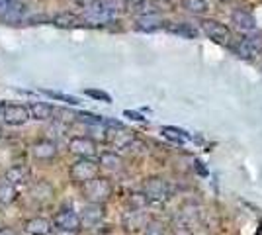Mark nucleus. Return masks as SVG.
I'll use <instances>...</instances> for the list:
<instances>
[{"label": "nucleus", "instance_id": "33", "mask_svg": "<svg viewBox=\"0 0 262 235\" xmlns=\"http://www.w3.org/2000/svg\"><path fill=\"white\" fill-rule=\"evenodd\" d=\"M4 104H6V102H4V100H0V112L4 110Z\"/></svg>", "mask_w": 262, "mask_h": 235}, {"label": "nucleus", "instance_id": "8", "mask_svg": "<svg viewBox=\"0 0 262 235\" xmlns=\"http://www.w3.org/2000/svg\"><path fill=\"white\" fill-rule=\"evenodd\" d=\"M135 139H137L135 134L125 130L120 123V125H114V130H106V139L104 141L110 143L114 149H127Z\"/></svg>", "mask_w": 262, "mask_h": 235}, {"label": "nucleus", "instance_id": "15", "mask_svg": "<svg viewBox=\"0 0 262 235\" xmlns=\"http://www.w3.org/2000/svg\"><path fill=\"white\" fill-rule=\"evenodd\" d=\"M100 168L108 170V173H121L123 170V159L116 151H104L98 157Z\"/></svg>", "mask_w": 262, "mask_h": 235}, {"label": "nucleus", "instance_id": "14", "mask_svg": "<svg viewBox=\"0 0 262 235\" xmlns=\"http://www.w3.org/2000/svg\"><path fill=\"white\" fill-rule=\"evenodd\" d=\"M163 26H164V20L157 12L141 14V16L135 20V28H137L139 32H155V30H161Z\"/></svg>", "mask_w": 262, "mask_h": 235}, {"label": "nucleus", "instance_id": "35", "mask_svg": "<svg viewBox=\"0 0 262 235\" xmlns=\"http://www.w3.org/2000/svg\"><path fill=\"white\" fill-rule=\"evenodd\" d=\"M0 137H2V130H0Z\"/></svg>", "mask_w": 262, "mask_h": 235}, {"label": "nucleus", "instance_id": "34", "mask_svg": "<svg viewBox=\"0 0 262 235\" xmlns=\"http://www.w3.org/2000/svg\"><path fill=\"white\" fill-rule=\"evenodd\" d=\"M221 2H229V0H221Z\"/></svg>", "mask_w": 262, "mask_h": 235}, {"label": "nucleus", "instance_id": "12", "mask_svg": "<svg viewBox=\"0 0 262 235\" xmlns=\"http://www.w3.org/2000/svg\"><path fill=\"white\" fill-rule=\"evenodd\" d=\"M231 22L235 24V28L239 30L241 34L249 35V34H254V32H256V22H254L252 14L247 10H243V8L233 10V14H231Z\"/></svg>", "mask_w": 262, "mask_h": 235}, {"label": "nucleus", "instance_id": "9", "mask_svg": "<svg viewBox=\"0 0 262 235\" xmlns=\"http://www.w3.org/2000/svg\"><path fill=\"white\" fill-rule=\"evenodd\" d=\"M53 227H57L59 231H75L78 233L82 227H80V218L75 210H61V212L55 213V218L51 220Z\"/></svg>", "mask_w": 262, "mask_h": 235}, {"label": "nucleus", "instance_id": "19", "mask_svg": "<svg viewBox=\"0 0 262 235\" xmlns=\"http://www.w3.org/2000/svg\"><path fill=\"white\" fill-rule=\"evenodd\" d=\"M51 22H53V26H57V28H65V30H73V28L84 26V24H82V18L77 16V14H73V12H61V14L55 16Z\"/></svg>", "mask_w": 262, "mask_h": 235}, {"label": "nucleus", "instance_id": "28", "mask_svg": "<svg viewBox=\"0 0 262 235\" xmlns=\"http://www.w3.org/2000/svg\"><path fill=\"white\" fill-rule=\"evenodd\" d=\"M73 2L77 4L78 8H84V10H86V8H90V6H94L98 0H73Z\"/></svg>", "mask_w": 262, "mask_h": 235}, {"label": "nucleus", "instance_id": "2", "mask_svg": "<svg viewBox=\"0 0 262 235\" xmlns=\"http://www.w3.org/2000/svg\"><path fill=\"white\" fill-rule=\"evenodd\" d=\"M100 175V165L94 159H77L71 168H69V177L75 184H84L88 180L96 179Z\"/></svg>", "mask_w": 262, "mask_h": 235}, {"label": "nucleus", "instance_id": "32", "mask_svg": "<svg viewBox=\"0 0 262 235\" xmlns=\"http://www.w3.org/2000/svg\"><path fill=\"white\" fill-rule=\"evenodd\" d=\"M55 235H77V233H75V231H59V229H57Z\"/></svg>", "mask_w": 262, "mask_h": 235}, {"label": "nucleus", "instance_id": "30", "mask_svg": "<svg viewBox=\"0 0 262 235\" xmlns=\"http://www.w3.org/2000/svg\"><path fill=\"white\" fill-rule=\"evenodd\" d=\"M0 235H18V231L10 225H6V227H0Z\"/></svg>", "mask_w": 262, "mask_h": 235}, {"label": "nucleus", "instance_id": "13", "mask_svg": "<svg viewBox=\"0 0 262 235\" xmlns=\"http://www.w3.org/2000/svg\"><path fill=\"white\" fill-rule=\"evenodd\" d=\"M32 155L37 161H53L57 157V145L51 139H39L32 145Z\"/></svg>", "mask_w": 262, "mask_h": 235}, {"label": "nucleus", "instance_id": "1", "mask_svg": "<svg viewBox=\"0 0 262 235\" xmlns=\"http://www.w3.org/2000/svg\"><path fill=\"white\" fill-rule=\"evenodd\" d=\"M82 186V198L88 204H106L114 194V184L106 177H96V179L88 180Z\"/></svg>", "mask_w": 262, "mask_h": 235}, {"label": "nucleus", "instance_id": "3", "mask_svg": "<svg viewBox=\"0 0 262 235\" xmlns=\"http://www.w3.org/2000/svg\"><path fill=\"white\" fill-rule=\"evenodd\" d=\"M141 192L147 196V200L155 204H163L170 198V186L163 177H147L143 180Z\"/></svg>", "mask_w": 262, "mask_h": 235}, {"label": "nucleus", "instance_id": "23", "mask_svg": "<svg viewBox=\"0 0 262 235\" xmlns=\"http://www.w3.org/2000/svg\"><path fill=\"white\" fill-rule=\"evenodd\" d=\"M16 198H18V190L14 184H8V182L0 184V204L2 206H8L12 202H16Z\"/></svg>", "mask_w": 262, "mask_h": 235}, {"label": "nucleus", "instance_id": "26", "mask_svg": "<svg viewBox=\"0 0 262 235\" xmlns=\"http://www.w3.org/2000/svg\"><path fill=\"white\" fill-rule=\"evenodd\" d=\"M47 96H51V98H57V100H65L69 104H77V98H73V96H67V94H59V92H47Z\"/></svg>", "mask_w": 262, "mask_h": 235}, {"label": "nucleus", "instance_id": "4", "mask_svg": "<svg viewBox=\"0 0 262 235\" xmlns=\"http://www.w3.org/2000/svg\"><path fill=\"white\" fill-rule=\"evenodd\" d=\"M202 30H204V34L208 35L211 41H215L219 45H225V47H229L235 39H233V32H231V28L227 24H221L217 20H202Z\"/></svg>", "mask_w": 262, "mask_h": 235}, {"label": "nucleus", "instance_id": "20", "mask_svg": "<svg viewBox=\"0 0 262 235\" xmlns=\"http://www.w3.org/2000/svg\"><path fill=\"white\" fill-rule=\"evenodd\" d=\"M198 218H200V212H198V208L194 204H184L180 208V212L176 213V220L180 222V225H184V227H190L194 222H198Z\"/></svg>", "mask_w": 262, "mask_h": 235}, {"label": "nucleus", "instance_id": "10", "mask_svg": "<svg viewBox=\"0 0 262 235\" xmlns=\"http://www.w3.org/2000/svg\"><path fill=\"white\" fill-rule=\"evenodd\" d=\"M149 222V216L145 210H133L129 208L127 212L123 213V218H121V224L125 227V231H129V233H137V231H141L143 227L147 225Z\"/></svg>", "mask_w": 262, "mask_h": 235}, {"label": "nucleus", "instance_id": "16", "mask_svg": "<svg viewBox=\"0 0 262 235\" xmlns=\"http://www.w3.org/2000/svg\"><path fill=\"white\" fill-rule=\"evenodd\" d=\"M24 229L30 235H49L53 231V222L49 218H32L24 224Z\"/></svg>", "mask_w": 262, "mask_h": 235}, {"label": "nucleus", "instance_id": "21", "mask_svg": "<svg viewBox=\"0 0 262 235\" xmlns=\"http://www.w3.org/2000/svg\"><path fill=\"white\" fill-rule=\"evenodd\" d=\"M28 175H30V168L28 167H20V165H16V167H12L6 170V175H4V179L8 184H22L28 180Z\"/></svg>", "mask_w": 262, "mask_h": 235}, {"label": "nucleus", "instance_id": "5", "mask_svg": "<svg viewBox=\"0 0 262 235\" xmlns=\"http://www.w3.org/2000/svg\"><path fill=\"white\" fill-rule=\"evenodd\" d=\"M69 153L78 157V159H92L98 153V145H96V141L92 137L77 135V137H73L69 141Z\"/></svg>", "mask_w": 262, "mask_h": 235}, {"label": "nucleus", "instance_id": "11", "mask_svg": "<svg viewBox=\"0 0 262 235\" xmlns=\"http://www.w3.org/2000/svg\"><path fill=\"white\" fill-rule=\"evenodd\" d=\"M2 118L8 125H24L30 120V112L22 104H4Z\"/></svg>", "mask_w": 262, "mask_h": 235}, {"label": "nucleus", "instance_id": "18", "mask_svg": "<svg viewBox=\"0 0 262 235\" xmlns=\"http://www.w3.org/2000/svg\"><path fill=\"white\" fill-rule=\"evenodd\" d=\"M28 112H30V118H33V120L45 122V120H51L53 118L55 108L51 104H47V102H32L30 108H28Z\"/></svg>", "mask_w": 262, "mask_h": 235}, {"label": "nucleus", "instance_id": "25", "mask_svg": "<svg viewBox=\"0 0 262 235\" xmlns=\"http://www.w3.org/2000/svg\"><path fill=\"white\" fill-rule=\"evenodd\" d=\"M127 204H129V208H133V210H145L151 202L147 200V196L143 192H133V194H129V198H127Z\"/></svg>", "mask_w": 262, "mask_h": 235}, {"label": "nucleus", "instance_id": "22", "mask_svg": "<svg viewBox=\"0 0 262 235\" xmlns=\"http://www.w3.org/2000/svg\"><path fill=\"white\" fill-rule=\"evenodd\" d=\"M180 6L188 14H194V16H204L208 12V2L206 0H180Z\"/></svg>", "mask_w": 262, "mask_h": 235}, {"label": "nucleus", "instance_id": "31", "mask_svg": "<svg viewBox=\"0 0 262 235\" xmlns=\"http://www.w3.org/2000/svg\"><path fill=\"white\" fill-rule=\"evenodd\" d=\"M88 94L90 96H96V98H104V100H110L106 94H102V92H94V90H88Z\"/></svg>", "mask_w": 262, "mask_h": 235}, {"label": "nucleus", "instance_id": "27", "mask_svg": "<svg viewBox=\"0 0 262 235\" xmlns=\"http://www.w3.org/2000/svg\"><path fill=\"white\" fill-rule=\"evenodd\" d=\"M168 235H194L192 233V229L190 227H184V225H178V227H174L172 231Z\"/></svg>", "mask_w": 262, "mask_h": 235}, {"label": "nucleus", "instance_id": "29", "mask_svg": "<svg viewBox=\"0 0 262 235\" xmlns=\"http://www.w3.org/2000/svg\"><path fill=\"white\" fill-rule=\"evenodd\" d=\"M123 4H125L127 8H131V10H133V8H139V6H143V4H145V0H123Z\"/></svg>", "mask_w": 262, "mask_h": 235}, {"label": "nucleus", "instance_id": "17", "mask_svg": "<svg viewBox=\"0 0 262 235\" xmlns=\"http://www.w3.org/2000/svg\"><path fill=\"white\" fill-rule=\"evenodd\" d=\"M30 194H32L33 200H37V202H41V204H45V202L53 200L55 190H53V186H51L47 180H37V182H35V184L32 186Z\"/></svg>", "mask_w": 262, "mask_h": 235}, {"label": "nucleus", "instance_id": "24", "mask_svg": "<svg viewBox=\"0 0 262 235\" xmlns=\"http://www.w3.org/2000/svg\"><path fill=\"white\" fill-rule=\"evenodd\" d=\"M143 235H168V231L161 220H149L147 225L143 227Z\"/></svg>", "mask_w": 262, "mask_h": 235}, {"label": "nucleus", "instance_id": "36", "mask_svg": "<svg viewBox=\"0 0 262 235\" xmlns=\"http://www.w3.org/2000/svg\"><path fill=\"white\" fill-rule=\"evenodd\" d=\"M163 2H166V0H163Z\"/></svg>", "mask_w": 262, "mask_h": 235}, {"label": "nucleus", "instance_id": "6", "mask_svg": "<svg viewBox=\"0 0 262 235\" xmlns=\"http://www.w3.org/2000/svg\"><path fill=\"white\" fill-rule=\"evenodd\" d=\"M78 218H80V227H84V229H94V227H98V225L104 222V218H106L104 204H86V206L80 210Z\"/></svg>", "mask_w": 262, "mask_h": 235}, {"label": "nucleus", "instance_id": "7", "mask_svg": "<svg viewBox=\"0 0 262 235\" xmlns=\"http://www.w3.org/2000/svg\"><path fill=\"white\" fill-rule=\"evenodd\" d=\"M112 16H114V12L110 10L104 2H96L94 6L86 8L80 18H82V24H86V26H104L112 20Z\"/></svg>", "mask_w": 262, "mask_h": 235}]
</instances>
